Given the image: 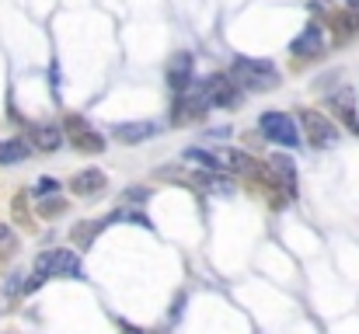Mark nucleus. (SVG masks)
Segmentation results:
<instances>
[{
	"mask_svg": "<svg viewBox=\"0 0 359 334\" xmlns=\"http://www.w3.org/2000/svg\"><path fill=\"white\" fill-rule=\"evenodd\" d=\"M46 279H81V261H77V254H74V251H60V247L39 254L32 275L25 279V293L39 289Z\"/></svg>",
	"mask_w": 359,
	"mask_h": 334,
	"instance_id": "obj_1",
	"label": "nucleus"
},
{
	"mask_svg": "<svg viewBox=\"0 0 359 334\" xmlns=\"http://www.w3.org/2000/svg\"><path fill=\"white\" fill-rule=\"evenodd\" d=\"M231 77L238 81L244 91H269V88H276L279 70H276L272 63H265V60H248V56H238V60L231 63Z\"/></svg>",
	"mask_w": 359,
	"mask_h": 334,
	"instance_id": "obj_2",
	"label": "nucleus"
},
{
	"mask_svg": "<svg viewBox=\"0 0 359 334\" xmlns=\"http://www.w3.org/2000/svg\"><path fill=\"white\" fill-rule=\"evenodd\" d=\"M258 132H262V139H269L276 146H286V150L300 146V125L286 111H262L258 115Z\"/></svg>",
	"mask_w": 359,
	"mask_h": 334,
	"instance_id": "obj_3",
	"label": "nucleus"
},
{
	"mask_svg": "<svg viewBox=\"0 0 359 334\" xmlns=\"http://www.w3.org/2000/svg\"><path fill=\"white\" fill-rule=\"evenodd\" d=\"M300 129H304V136H307V143H311L314 150H332V146L342 139L339 125H335L328 115H321V111H314V109L300 111Z\"/></svg>",
	"mask_w": 359,
	"mask_h": 334,
	"instance_id": "obj_4",
	"label": "nucleus"
},
{
	"mask_svg": "<svg viewBox=\"0 0 359 334\" xmlns=\"http://www.w3.org/2000/svg\"><path fill=\"white\" fill-rule=\"evenodd\" d=\"M203 91L210 95V105H213V109H238L241 102H244V88H241L231 74H213V77L203 84Z\"/></svg>",
	"mask_w": 359,
	"mask_h": 334,
	"instance_id": "obj_5",
	"label": "nucleus"
},
{
	"mask_svg": "<svg viewBox=\"0 0 359 334\" xmlns=\"http://www.w3.org/2000/svg\"><path fill=\"white\" fill-rule=\"evenodd\" d=\"M63 132H67V139H74V146L84 150V153H102V150H105L102 132H95L81 115H67V118H63Z\"/></svg>",
	"mask_w": 359,
	"mask_h": 334,
	"instance_id": "obj_6",
	"label": "nucleus"
},
{
	"mask_svg": "<svg viewBox=\"0 0 359 334\" xmlns=\"http://www.w3.org/2000/svg\"><path fill=\"white\" fill-rule=\"evenodd\" d=\"M210 109V95L199 88V91H185V95H178V102H175V109L168 115V122L171 125H185V122H196V118H203Z\"/></svg>",
	"mask_w": 359,
	"mask_h": 334,
	"instance_id": "obj_7",
	"label": "nucleus"
},
{
	"mask_svg": "<svg viewBox=\"0 0 359 334\" xmlns=\"http://www.w3.org/2000/svg\"><path fill=\"white\" fill-rule=\"evenodd\" d=\"M192 74H196V60H192V53H175L171 60H168V91H175V95H185L189 88H192Z\"/></svg>",
	"mask_w": 359,
	"mask_h": 334,
	"instance_id": "obj_8",
	"label": "nucleus"
},
{
	"mask_svg": "<svg viewBox=\"0 0 359 334\" xmlns=\"http://www.w3.org/2000/svg\"><path fill=\"white\" fill-rule=\"evenodd\" d=\"M290 53H293L297 60H314V56H321V53H325V28L311 21V25L290 42Z\"/></svg>",
	"mask_w": 359,
	"mask_h": 334,
	"instance_id": "obj_9",
	"label": "nucleus"
},
{
	"mask_svg": "<svg viewBox=\"0 0 359 334\" xmlns=\"http://www.w3.org/2000/svg\"><path fill=\"white\" fill-rule=\"evenodd\" d=\"M157 132H161L157 122H119V125L112 129V139H119L126 146H136V143H143V139H154Z\"/></svg>",
	"mask_w": 359,
	"mask_h": 334,
	"instance_id": "obj_10",
	"label": "nucleus"
},
{
	"mask_svg": "<svg viewBox=\"0 0 359 334\" xmlns=\"http://www.w3.org/2000/svg\"><path fill=\"white\" fill-rule=\"evenodd\" d=\"M105 185H109V178L98 167H88V171L70 178V192L74 195H98V192H105Z\"/></svg>",
	"mask_w": 359,
	"mask_h": 334,
	"instance_id": "obj_11",
	"label": "nucleus"
},
{
	"mask_svg": "<svg viewBox=\"0 0 359 334\" xmlns=\"http://www.w3.org/2000/svg\"><path fill=\"white\" fill-rule=\"evenodd\" d=\"M231 171H238L244 178H251V181H258L262 174H265V167L269 164H262V160H255L251 153H244V150H227V160H224Z\"/></svg>",
	"mask_w": 359,
	"mask_h": 334,
	"instance_id": "obj_12",
	"label": "nucleus"
},
{
	"mask_svg": "<svg viewBox=\"0 0 359 334\" xmlns=\"http://www.w3.org/2000/svg\"><path fill=\"white\" fill-rule=\"evenodd\" d=\"M63 139H67V132L60 129V125H32V146L35 150H46V153H53V150H60L63 146Z\"/></svg>",
	"mask_w": 359,
	"mask_h": 334,
	"instance_id": "obj_13",
	"label": "nucleus"
},
{
	"mask_svg": "<svg viewBox=\"0 0 359 334\" xmlns=\"http://www.w3.org/2000/svg\"><path fill=\"white\" fill-rule=\"evenodd\" d=\"M32 139H25V136H11V139H0V164L7 167V164H21V160H28L32 157Z\"/></svg>",
	"mask_w": 359,
	"mask_h": 334,
	"instance_id": "obj_14",
	"label": "nucleus"
},
{
	"mask_svg": "<svg viewBox=\"0 0 359 334\" xmlns=\"http://www.w3.org/2000/svg\"><path fill=\"white\" fill-rule=\"evenodd\" d=\"M332 109L339 111V118L353 129L359 136V118H356V105H353V95L349 91H339V95H332Z\"/></svg>",
	"mask_w": 359,
	"mask_h": 334,
	"instance_id": "obj_15",
	"label": "nucleus"
},
{
	"mask_svg": "<svg viewBox=\"0 0 359 334\" xmlns=\"http://www.w3.org/2000/svg\"><path fill=\"white\" fill-rule=\"evenodd\" d=\"M185 160H189V164H199L203 171H227L224 157H217V153H210V150H199V146H189V150H185Z\"/></svg>",
	"mask_w": 359,
	"mask_h": 334,
	"instance_id": "obj_16",
	"label": "nucleus"
},
{
	"mask_svg": "<svg viewBox=\"0 0 359 334\" xmlns=\"http://www.w3.org/2000/svg\"><path fill=\"white\" fill-rule=\"evenodd\" d=\"M102 230H105V223H88V226L81 223V226H74V244H77V247H91Z\"/></svg>",
	"mask_w": 359,
	"mask_h": 334,
	"instance_id": "obj_17",
	"label": "nucleus"
},
{
	"mask_svg": "<svg viewBox=\"0 0 359 334\" xmlns=\"http://www.w3.org/2000/svg\"><path fill=\"white\" fill-rule=\"evenodd\" d=\"M328 25H332V35H335L339 42H342V39H349V35L356 32V21H353L349 14H332V21H328Z\"/></svg>",
	"mask_w": 359,
	"mask_h": 334,
	"instance_id": "obj_18",
	"label": "nucleus"
},
{
	"mask_svg": "<svg viewBox=\"0 0 359 334\" xmlns=\"http://www.w3.org/2000/svg\"><path fill=\"white\" fill-rule=\"evenodd\" d=\"M11 213H14V223L21 226H32V213H28V192H18L14 202H11Z\"/></svg>",
	"mask_w": 359,
	"mask_h": 334,
	"instance_id": "obj_19",
	"label": "nucleus"
},
{
	"mask_svg": "<svg viewBox=\"0 0 359 334\" xmlns=\"http://www.w3.org/2000/svg\"><path fill=\"white\" fill-rule=\"evenodd\" d=\"M35 209H39V216H56V213H63V209H67V202H63L60 195H56V199H39V206H35Z\"/></svg>",
	"mask_w": 359,
	"mask_h": 334,
	"instance_id": "obj_20",
	"label": "nucleus"
},
{
	"mask_svg": "<svg viewBox=\"0 0 359 334\" xmlns=\"http://www.w3.org/2000/svg\"><path fill=\"white\" fill-rule=\"evenodd\" d=\"M18 251V237L11 226H0V254H14Z\"/></svg>",
	"mask_w": 359,
	"mask_h": 334,
	"instance_id": "obj_21",
	"label": "nucleus"
},
{
	"mask_svg": "<svg viewBox=\"0 0 359 334\" xmlns=\"http://www.w3.org/2000/svg\"><path fill=\"white\" fill-rule=\"evenodd\" d=\"M272 167H276L279 174H286V178H297V164H293L290 157H283V153H276V157H272Z\"/></svg>",
	"mask_w": 359,
	"mask_h": 334,
	"instance_id": "obj_22",
	"label": "nucleus"
},
{
	"mask_svg": "<svg viewBox=\"0 0 359 334\" xmlns=\"http://www.w3.org/2000/svg\"><path fill=\"white\" fill-rule=\"evenodd\" d=\"M39 192H60V181H53V178H42V181H39V188H35L32 195H39Z\"/></svg>",
	"mask_w": 359,
	"mask_h": 334,
	"instance_id": "obj_23",
	"label": "nucleus"
},
{
	"mask_svg": "<svg viewBox=\"0 0 359 334\" xmlns=\"http://www.w3.org/2000/svg\"><path fill=\"white\" fill-rule=\"evenodd\" d=\"M224 136H231V129H213L210 132V139H224Z\"/></svg>",
	"mask_w": 359,
	"mask_h": 334,
	"instance_id": "obj_24",
	"label": "nucleus"
},
{
	"mask_svg": "<svg viewBox=\"0 0 359 334\" xmlns=\"http://www.w3.org/2000/svg\"><path fill=\"white\" fill-rule=\"evenodd\" d=\"M349 4V11H359V0H346Z\"/></svg>",
	"mask_w": 359,
	"mask_h": 334,
	"instance_id": "obj_25",
	"label": "nucleus"
},
{
	"mask_svg": "<svg viewBox=\"0 0 359 334\" xmlns=\"http://www.w3.org/2000/svg\"><path fill=\"white\" fill-rule=\"evenodd\" d=\"M356 28H359V21H356Z\"/></svg>",
	"mask_w": 359,
	"mask_h": 334,
	"instance_id": "obj_26",
	"label": "nucleus"
}]
</instances>
